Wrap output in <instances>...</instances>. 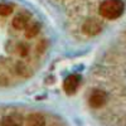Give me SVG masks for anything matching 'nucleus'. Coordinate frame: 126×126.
Returning <instances> with one entry per match:
<instances>
[{"instance_id":"nucleus-1","label":"nucleus","mask_w":126,"mask_h":126,"mask_svg":"<svg viewBox=\"0 0 126 126\" xmlns=\"http://www.w3.org/2000/svg\"><path fill=\"white\" fill-rule=\"evenodd\" d=\"M100 14L105 19H117L122 15L125 10V4L122 0H105L100 5Z\"/></svg>"},{"instance_id":"nucleus-2","label":"nucleus","mask_w":126,"mask_h":126,"mask_svg":"<svg viewBox=\"0 0 126 126\" xmlns=\"http://www.w3.org/2000/svg\"><path fill=\"white\" fill-rule=\"evenodd\" d=\"M90 106L93 107V109H100L102 107L105 103L107 101V93L105 91H101V90H96L91 93L90 96Z\"/></svg>"},{"instance_id":"nucleus-3","label":"nucleus","mask_w":126,"mask_h":126,"mask_svg":"<svg viewBox=\"0 0 126 126\" xmlns=\"http://www.w3.org/2000/svg\"><path fill=\"white\" fill-rule=\"evenodd\" d=\"M79 82H81V76L79 75H76V73H73V75H69L64 82H63V88L64 91L69 94L75 93L77 87L79 86Z\"/></svg>"},{"instance_id":"nucleus-4","label":"nucleus","mask_w":126,"mask_h":126,"mask_svg":"<svg viewBox=\"0 0 126 126\" xmlns=\"http://www.w3.org/2000/svg\"><path fill=\"white\" fill-rule=\"evenodd\" d=\"M102 29V24L96 19H88L86 20L82 25V30L85 34H88V35H96L98 34Z\"/></svg>"},{"instance_id":"nucleus-5","label":"nucleus","mask_w":126,"mask_h":126,"mask_svg":"<svg viewBox=\"0 0 126 126\" xmlns=\"http://www.w3.org/2000/svg\"><path fill=\"white\" fill-rule=\"evenodd\" d=\"M23 121L24 120L22 117V115L18 112H14V113L4 116L1 121H0V126H22Z\"/></svg>"},{"instance_id":"nucleus-6","label":"nucleus","mask_w":126,"mask_h":126,"mask_svg":"<svg viewBox=\"0 0 126 126\" xmlns=\"http://www.w3.org/2000/svg\"><path fill=\"white\" fill-rule=\"evenodd\" d=\"M12 24L15 29L20 30V29H25L29 24V14L28 13H19L18 15L14 16V19L12 20Z\"/></svg>"},{"instance_id":"nucleus-7","label":"nucleus","mask_w":126,"mask_h":126,"mask_svg":"<svg viewBox=\"0 0 126 126\" xmlns=\"http://www.w3.org/2000/svg\"><path fill=\"white\" fill-rule=\"evenodd\" d=\"M25 126H46V119L42 113H30L25 120Z\"/></svg>"},{"instance_id":"nucleus-8","label":"nucleus","mask_w":126,"mask_h":126,"mask_svg":"<svg viewBox=\"0 0 126 126\" xmlns=\"http://www.w3.org/2000/svg\"><path fill=\"white\" fill-rule=\"evenodd\" d=\"M39 28H40V25L38 23H34V24L29 25L27 28V32H25V37L27 38H34L39 33Z\"/></svg>"},{"instance_id":"nucleus-9","label":"nucleus","mask_w":126,"mask_h":126,"mask_svg":"<svg viewBox=\"0 0 126 126\" xmlns=\"http://www.w3.org/2000/svg\"><path fill=\"white\" fill-rule=\"evenodd\" d=\"M13 13V5L9 3H0V15L8 16Z\"/></svg>"}]
</instances>
